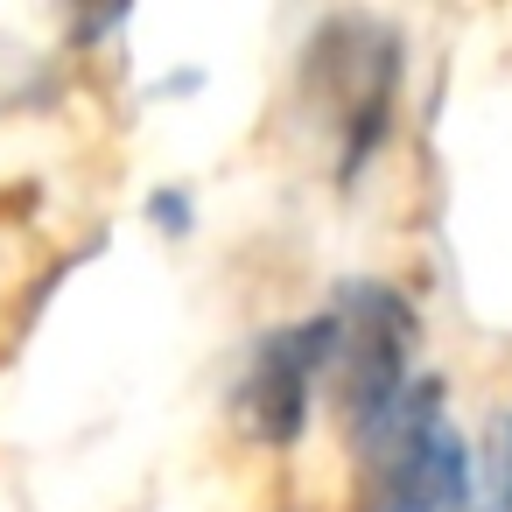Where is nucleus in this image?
Returning a JSON list of instances; mask_svg holds the SVG:
<instances>
[{
	"instance_id": "1",
	"label": "nucleus",
	"mask_w": 512,
	"mask_h": 512,
	"mask_svg": "<svg viewBox=\"0 0 512 512\" xmlns=\"http://www.w3.org/2000/svg\"><path fill=\"white\" fill-rule=\"evenodd\" d=\"M358 512H470V449L428 379L358 428Z\"/></svg>"
},
{
	"instance_id": "2",
	"label": "nucleus",
	"mask_w": 512,
	"mask_h": 512,
	"mask_svg": "<svg viewBox=\"0 0 512 512\" xmlns=\"http://www.w3.org/2000/svg\"><path fill=\"white\" fill-rule=\"evenodd\" d=\"M309 106L337 127V176L351 183L379 141L393 134V99H400V36L372 15H337L309 43Z\"/></svg>"
},
{
	"instance_id": "3",
	"label": "nucleus",
	"mask_w": 512,
	"mask_h": 512,
	"mask_svg": "<svg viewBox=\"0 0 512 512\" xmlns=\"http://www.w3.org/2000/svg\"><path fill=\"white\" fill-rule=\"evenodd\" d=\"M407 358H414V309L372 281L344 288L330 309V372H337V407H344L351 435L414 386Z\"/></svg>"
},
{
	"instance_id": "4",
	"label": "nucleus",
	"mask_w": 512,
	"mask_h": 512,
	"mask_svg": "<svg viewBox=\"0 0 512 512\" xmlns=\"http://www.w3.org/2000/svg\"><path fill=\"white\" fill-rule=\"evenodd\" d=\"M323 372H330V316L302 323V330H274L253 351L246 379H239V421H246V435L267 442V449H288L302 435V421H309V386Z\"/></svg>"
},
{
	"instance_id": "5",
	"label": "nucleus",
	"mask_w": 512,
	"mask_h": 512,
	"mask_svg": "<svg viewBox=\"0 0 512 512\" xmlns=\"http://www.w3.org/2000/svg\"><path fill=\"white\" fill-rule=\"evenodd\" d=\"M491 512H512V421H505V449H498V498Z\"/></svg>"
}]
</instances>
